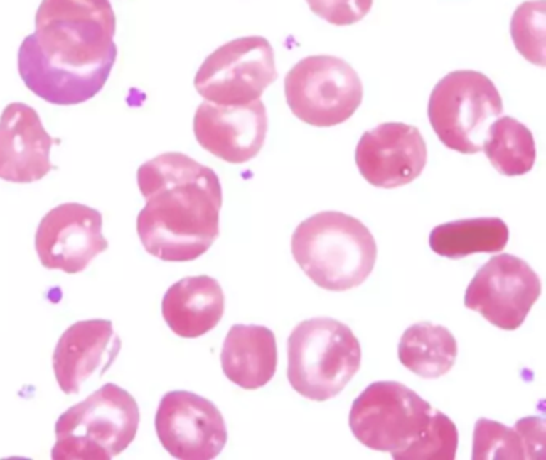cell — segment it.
I'll list each match as a JSON object with an SVG mask.
<instances>
[{"label": "cell", "mask_w": 546, "mask_h": 460, "mask_svg": "<svg viewBox=\"0 0 546 460\" xmlns=\"http://www.w3.org/2000/svg\"><path fill=\"white\" fill-rule=\"evenodd\" d=\"M146 204L136 219L146 251L167 262L207 253L220 235L223 189L212 168L180 152H167L138 168Z\"/></svg>", "instance_id": "2"}, {"label": "cell", "mask_w": 546, "mask_h": 460, "mask_svg": "<svg viewBox=\"0 0 546 460\" xmlns=\"http://www.w3.org/2000/svg\"><path fill=\"white\" fill-rule=\"evenodd\" d=\"M154 425L165 451L181 460L215 459L228 441L220 409L210 400L186 390L162 396Z\"/></svg>", "instance_id": "11"}, {"label": "cell", "mask_w": 546, "mask_h": 460, "mask_svg": "<svg viewBox=\"0 0 546 460\" xmlns=\"http://www.w3.org/2000/svg\"><path fill=\"white\" fill-rule=\"evenodd\" d=\"M52 146L53 138L36 109L11 102L0 115V179L18 184L41 181L53 170Z\"/></svg>", "instance_id": "15"}, {"label": "cell", "mask_w": 546, "mask_h": 460, "mask_svg": "<svg viewBox=\"0 0 546 460\" xmlns=\"http://www.w3.org/2000/svg\"><path fill=\"white\" fill-rule=\"evenodd\" d=\"M268 112L262 101L242 106H223L205 101L194 115L198 143L228 163L255 158L266 141Z\"/></svg>", "instance_id": "14"}, {"label": "cell", "mask_w": 546, "mask_h": 460, "mask_svg": "<svg viewBox=\"0 0 546 460\" xmlns=\"http://www.w3.org/2000/svg\"><path fill=\"white\" fill-rule=\"evenodd\" d=\"M225 313V294L212 277H186L171 285L162 299V315L176 336L194 339L207 334Z\"/></svg>", "instance_id": "17"}, {"label": "cell", "mask_w": 546, "mask_h": 460, "mask_svg": "<svg viewBox=\"0 0 546 460\" xmlns=\"http://www.w3.org/2000/svg\"><path fill=\"white\" fill-rule=\"evenodd\" d=\"M487 158L500 175L523 176L537 158V147L529 128L513 117H498L488 126L482 146Z\"/></svg>", "instance_id": "21"}, {"label": "cell", "mask_w": 546, "mask_h": 460, "mask_svg": "<svg viewBox=\"0 0 546 460\" xmlns=\"http://www.w3.org/2000/svg\"><path fill=\"white\" fill-rule=\"evenodd\" d=\"M542 292V281L525 261L513 254L488 259L466 288L465 305L500 329L524 323Z\"/></svg>", "instance_id": "10"}, {"label": "cell", "mask_w": 546, "mask_h": 460, "mask_svg": "<svg viewBox=\"0 0 546 460\" xmlns=\"http://www.w3.org/2000/svg\"><path fill=\"white\" fill-rule=\"evenodd\" d=\"M284 88L295 117L317 128L349 120L364 98L359 74L345 60L328 55L298 61L285 75Z\"/></svg>", "instance_id": "8"}, {"label": "cell", "mask_w": 546, "mask_h": 460, "mask_svg": "<svg viewBox=\"0 0 546 460\" xmlns=\"http://www.w3.org/2000/svg\"><path fill=\"white\" fill-rule=\"evenodd\" d=\"M545 0H530L514 11L511 21L513 42L527 61L537 66H546L545 60Z\"/></svg>", "instance_id": "22"}, {"label": "cell", "mask_w": 546, "mask_h": 460, "mask_svg": "<svg viewBox=\"0 0 546 460\" xmlns=\"http://www.w3.org/2000/svg\"><path fill=\"white\" fill-rule=\"evenodd\" d=\"M287 354L291 388L313 401L333 398L360 368L358 337L333 318H311L296 324Z\"/></svg>", "instance_id": "5"}, {"label": "cell", "mask_w": 546, "mask_h": 460, "mask_svg": "<svg viewBox=\"0 0 546 460\" xmlns=\"http://www.w3.org/2000/svg\"><path fill=\"white\" fill-rule=\"evenodd\" d=\"M291 254L317 286L341 292L364 283L375 267L378 249L358 217L321 211L295 229Z\"/></svg>", "instance_id": "3"}, {"label": "cell", "mask_w": 546, "mask_h": 460, "mask_svg": "<svg viewBox=\"0 0 546 460\" xmlns=\"http://www.w3.org/2000/svg\"><path fill=\"white\" fill-rule=\"evenodd\" d=\"M107 249L103 214L82 203H63L42 217L36 251L50 270L79 273Z\"/></svg>", "instance_id": "12"}, {"label": "cell", "mask_w": 546, "mask_h": 460, "mask_svg": "<svg viewBox=\"0 0 546 460\" xmlns=\"http://www.w3.org/2000/svg\"><path fill=\"white\" fill-rule=\"evenodd\" d=\"M399 361L424 379L447 374L456 361L459 345L446 326L429 322L412 324L399 341Z\"/></svg>", "instance_id": "19"}, {"label": "cell", "mask_w": 546, "mask_h": 460, "mask_svg": "<svg viewBox=\"0 0 546 460\" xmlns=\"http://www.w3.org/2000/svg\"><path fill=\"white\" fill-rule=\"evenodd\" d=\"M523 460L524 444L514 428L491 419H479L474 425L473 460Z\"/></svg>", "instance_id": "23"}, {"label": "cell", "mask_w": 546, "mask_h": 460, "mask_svg": "<svg viewBox=\"0 0 546 460\" xmlns=\"http://www.w3.org/2000/svg\"><path fill=\"white\" fill-rule=\"evenodd\" d=\"M428 162V147L418 128L382 124L362 134L355 147V163L367 182L382 189L410 184Z\"/></svg>", "instance_id": "13"}, {"label": "cell", "mask_w": 546, "mask_h": 460, "mask_svg": "<svg viewBox=\"0 0 546 460\" xmlns=\"http://www.w3.org/2000/svg\"><path fill=\"white\" fill-rule=\"evenodd\" d=\"M439 411L399 382H373L353 402L349 427L362 444L412 460Z\"/></svg>", "instance_id": "6"}, {"label": "cell", "mask_w": 546, "mask_h": 460, "mask_svg": "<svg viewBox=\"0 0 546 460\" xmlns=\"http://www.w3.org/2000/svg\"><path fill=\"white\" fill-rule=\"evenodd\" d=\"M503 112L495 83L478 70H455L437 82L428 117L437 138L460 153L482 150L488 126Z\"/></svg>", "instance_id": "7"}, {"label": "cell", "mask_w": 546, "mask_h": 460, "mask_svg": "<svg viewBox=\"0 0 546 460\" xmlns=\"http://www.w3.org/2000/svg\"><path fill=\"white\" fill-rule=\"evenodd\" d=\"M277 69L268 38L240 37L221 45L202 62L194 87L205 101L223 106H242L258 101Z\"/></svg>", "instance_id": "9"}, {"label": "cell", "mask_w": 546, "mask_h": 460, "mask_svg": "<svg viewBox=\"0 0 546 460\" xmlns=\"http://www.w3.org/2000/svg\"><path fill=\"white\" fill-rule=\"evenodd\" d=\"M122 347L111 319H84L63 332L53 351V371L68 395L80 392L93 374L103 376Z\"/></svg>", "instance_id": "16"}, {"label": "cell", "mask_w": 546, "mask_h": 460, "mask_svg": "<svg viewBox=\"0 0 546 460\" xmlns=\"http://www.w3.org/2000/svg\"><path fill=\"white\" fill-rule=\"evenodd\" d=\"M513 428L523 439L525 459L543 460L546 457V430L542 417H524Z\"/></svg>", "instance_id": "25"}, {"label": "cell", "mask_w": 546, "mask_h": 460, "mask_svg": "<svg viewBox=\"0 0 546 460\" xmlns=\"http://www.w3.org/2000/svg\"><path fill=\"white\" fill-rule=\"evenodd\" d=\"M221 368L228 379L245 390L264 387L277 368L274 332L259 324H234L221 350Z\"/></svg>", "instance_id": "18"}, {"label": "cell", "mask_w": 546, "mask_h": 460, "mask_svg": "<svg viewBox=\"0 0 546 460\" xmlns=\"http://www.w3.org/2000/svg\"><path fill=\"white\" fill-rule=\"evenodd\" d=\"M138 425L136 400L116 383H105L56 420L52 457L109 460L130 446Z\"/></svg>", "instance_id": "4"}, {"label": "cell", "mask_w": 546, "mask_h": 460, "mask_svg": "<svg viewBox=\"0 0 546 460\" xmlns=\"http://www.w3.org/2000/svg\"><path fill=\"white\" fill-rule=\"evenodd\" d=\"M317 16L333 26L359 23L370 11L373 0H306Z\"/></svg>", "instance_id": "24"}, {"label": "cell", "mask_w": 546, "mask_h": 460, "mask_svg": "<svg viewBox=\"0 0 546 460\" xmlns=\"http://www.w3.org/2000/svg\"><path fill=\"white\" fill-rule=\"evenodd\" d=\"M508 240L510 229L500 217H474L434 227L429 246L442 258L461 259L476 253H500Z\"/></svg>", "instance_id": "20"}, {"label": "cell", "mask_w": 546, "mask_h": 460, "mask_svg": "<svg viewBox=\"0 0 546 460\" xmlns=\"http://www.w3.org/2000/svg\"><path fill=\"white\" fill-rule=\"evenodd\" d=\"M116 26L109 0H42L18 51L24 85L56 106L95 98L117 60Z\"/></svg>", "instance_id": "1"}]
</instances>
